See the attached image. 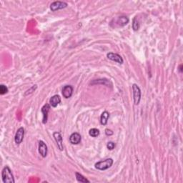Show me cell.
<instances>
[{"label": "cell", "mask_w": 183, "mask_h": 183, "mask_svg": "<svg viewBox=\"0 0 183 183\" xmlns=\"http://www.w3.org/2000/svg\"><path fill=\"white\" fill-rule=\"evenodd\" d=\"M2 177L4 183H14L15 182L12 170L8 166H5L2 170Z\"/></svg>", "instance_id": "6da1fadb"}, {"label": "cell", "mask_w": 183, "mask_h": 183, "mask_svg": "<svg viewBox=\"0 0 183 183\" xmlns=\"http://www.w3.org/2000/svg\"><path fill=\"white\" fill-rule=\"evenodd\" d=\"M129 22V18L126 16L118 17L117 18L113 19L110 22V26L112 27H122L128 25Z\"/></svg>", "instance_id": "7a4b0ae2"}, {"label": "cell", "mask_w": 183, "mask_h": 183, "mask_svg": "<svg viewBox=\"0 0 183 183\" xmlns=\"http://www.w3.org/2000/svg\"><path fill=\"white\" fill-rule=\"evenodd\" d=\"M113 164V160L112 158L106 159L105 160L100 161L95 163L94 166L95 168L99 170H106L109 169V167H112V165Z\"/></svg>", "instance_id": "3957f363"}, {"label": "cell", "mask_w": 183, "mask_h": 183, "mask_svg": "<svg viewBox=\"0 0 183 183\" xmlns=\"http://www.w3.org/2000/svg\"><path fill=\"white\" fill-rule=\"evenodd\" d=\"M132 91H133V99H134L135 105H138L141 100V90L139 89L138 85H136V84H133Z\"/></svg>", "instance_id": "277c9868"}, {"label": "cell", "mask_w": 183, "mask_h": 183, "mask_svg": "<svg viewBox=\"0 0 183 183\" xmlns=\"http://www.w3.org/2000/svg\"><path fill=\"white\" fill-rule=\"evenodd\" d=\"M67 6V3L64 2L60 1H55L52 2L50 5V10L52 12H56V11L62 10V9L66 8Z\"/></svg>", "instance_id": "5b68a950"}, {"label": "cell", "mask_w": 183, "mask_h": 183, "mask_svg": "<svg viewBox=\"0 0 183 183\" xmlns=\"http://www.w3.org/2000/svg\"><path fill=\"white\" fill-rule=\"evenodd\" d=\"M53 137L55 139L56 143H57V147L59 148L60 151H62V150H64V146H63V139H62V136L61 133L59 132H54Z\"/></svg>", "instance_id": "8992f818"}, {"label": "cell", "mask_w": 183, "mask_h": 183, "mask_svg": "<svg viewBox=\"0 0 183 183\" xmlns=\"http://www.w3.org/2000/svg\"><path fill=\"white\" fill-rule=\"evenodd\" d=\"M24 137H25V129L20 128L17 130L16 135L14 137V141L17 145H20L21 142L23 141Z\"/></svg>", "instance_id": "52a82bcc"}, {"label": "cell", "mask_w": 183, "mask_h": 183, "mask_svg": "<svg viewBox=\"0 0 183 183\" xmlns=\"http://www.w3.org/2000/svg\"><path fill=\"white\" fill-rule=\"evenodd\" d=\"M107 57L109 59L112 60V61H114L115 62H117L120 64H122L123 63V59L122 57L120 56V55H118L117 53H114V52H109L107 53Z\"/></svg>", "instance_id": "ba28073f"}, {"label": "cell", "mask_w": 183, "mask_h": 183, "mask_svg": "<svg viewBox=\"0 0 183 183\" xmlns=\"http://www.w3.org/2000/svg\"><path fill=\"white\" fill-rule=\"evenodd\" d=\"M47 152H48V148H47V145L44 142L40 140L39 142V153L42 158H46Z\"/></svg>", "instance_id": "9c48e42d"}, {"label": "cell", "mask_w": 183, "mask_h": 183, "mask_svg": "<svg viewBox=\"0 0 183 183\" xmlns=\"http://www.w3.org/2000/svg\"><path fill=\"white\" fill-rule=\"evenodd\" d=\"M73 90H74V88H73L72 86L71 85H66L64 86L62 89V95L64 98L68 99L72 97L73 94Z\"/></svg>", "instance_id": "30bf717a"}, {"label": "cell", "mask_w": 183, "mask_h": 183, "mask_svg": "<svg viewBox=\"0 0 183 183\" xmlns=\"http://www.w3.org/2000/svg\"><path fill=\"white\" fill-rule=\"evenodd\" d=\"M49 109H50V105L49 104L44 105V106L42 107V112L43 114V119H42V123L46 124L47 122V120H48V113L49 112Z\"/></svg>", "instance_id": "8fae6325"}, {"label": "cell", "mask_w": 183, "mask_h": 183, "mask_svg": "<svg viewBox=\"0 0 183 183\" xmlns=\"http://www.w3.org/2000/svg\"><path fill=\"white\" fill-rule=\"evenodd\" d=\"M82 139L81 135L77 132H74L70 136V142L72 145H78Z\"/></svg>", "instance_id": "7c38bea8"}, {"label": "cell", "mask_w": 183, "mask_h": 183, "mask_svg": "<svg viewBox=\"0 0 183 183\" xmlns=\"http://www.w3.org/2000/svg\"><path fill=\"white\" fill-rule=\"evenodd\" d=\"M97 84H100V85H106L107 87H112V84L109 80L107 79H96V80H93L90 82V85H97Z\"/></svg>", "instance_id": "4fadbf2b"}, {"label": "cell", "mask_w": 183, "mask_h": 183, "mask_svg": "<svg viewBox=\"0 0 183 183\" xmlns=\"http://www.w3.org/2000/svg\"><path fill=\"white\" fill-rule=\"evenodd\" d=\"M60 102H61V97L57 94L52 96L49 100V104L52 107H57Z\"/></svg>", "instance_id": "5bb4252c"}, {"label": "cell", "mask_w": 183, "mask_h": 183, "mask_svg": "<svg viewBox=\"0 0 183 183\" xmlns=\"http://www.w3.org/2000/svg\"><path fill=\"white\" fill-rule=\"evenodd\" d=\"M109 118V113L107 111L103 112L100 117V123L102 124V125H106L107 124V122H108Z\"/></svg>", "instance_id": "9a60e30c"}, {"label": "cell", "mask_w": 183, "mask_h": 183, "mask_svg": "<svg viewBox=\"0 0 183 183\" xmlns=\"http://www.w3.org/2000/svg\"><path fill=\"white\" fill-rule=\"evenodd\" d=\"M75 175H76L77 180L79 182H87V183L90 182V180H88L87 178L84 177V176L82 175H81L80 173H75Z\"/></svg>", "instance_id": "2e32d148"}, {"label": "cell", "mask_w": 183, "mask_h": 183, "mask_svg": "<svg viewBox=\"0 0 183 183\" xmlns=\"http://www.w3.org/2000/svg\"><path fill=\"white\" fill-rule=\"evenodd\" d=\"M89 135L92 137H97L100 135V130L96 128H92L89 131Z\"/></svg>", "instance_id": "e0dca14e"}, {"label": "cell", "mask_w": 183, "mask_h": 183, "mask_svg": "<svg viewBox=\"0 0 183 183\" xmlns=\"http://www.w3.org/2000/svg\"><path fill=\"white\" fill-rule=\"evenodd\" d=\"M132 29H134V31H137L139 29V24L137 21V19H136V17H135L133 19V21H132Z\"/></svg>", "instance_id": "ac0fdd59"}, {"label": "cell", "mask_w": 183, "mask_h": 183, "mask_svg": "<svg viewBox=\"0 0 183 183\" xmlns=\"http://www.w3.org/2000/svg\"><path fill=\"white\" fill-rule=\"evenodd\" d=\"M9 91L7 87L4 85H0V94L1 95H3V94L7 93Z\"/></svg>", "instance_id": "d6986e66"}, {"label": "cell", "mask_w": 183, "mask_h": 183, "mask_svg": "<svg viewBox=\"0 0 183 183\" xmlns=\"http://www.w3.org/2000/svg\"><path fill=\"white\" fill-rule=\"evenodd\" d=\"M107 147L109 150H112L115 147V143H113V142H109L107 144Z\"/></svg>", "instance_id": "ffe728a7"}, {"label": "cell", "mask_w": 183, "mask_h": 183, "mask_svg": "<svg viewBox=\"0 0 183 183\" xmlns=\"http://www.w3.org/2000/svg\"><path fill=\"white\" fill-rule=\"evenodd\" d=\"M36 88H37V86H36V85H33L31 88H30L29 90H27V92H26V93H25V95H27V94H32V92L35 91V90L36 89Z\"/></svg>", "instance_id": "44dd1931"}, {"label": "cell", "mask_w": 183, "mask_h": 183, "mask_svg": "<svg viewBox=\"0 0 183 183\" xmlns=\"http://www.w3.org/2000/svg\"><path fill=\"white\" fill-rule=\"evenodd\" d=\"M105 134H106L107 136H111V135H113L112 130H109V129H106L105 130Z\"/></svg>", "instance_id": "7402d4cb"}, {"label": "cell", "mask_w": 183, "mask_h": 183, "mask_svg": "<svg viewBox=\"0 0 183 183\" xmlns=\"http://www.w3.org/2000/svg\"><path fill=\"white\" fill-rule=\"evenodd\" d=\"M182 64H180V67H179V71H180V72H182Z\"/></svg>", "instance_id": "603a6c76"}]
</instances>
